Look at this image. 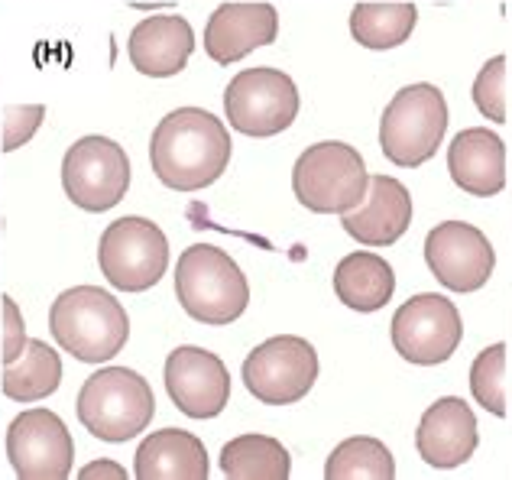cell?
<instances>
[{
	"label": "cell",
	"mask_w": 512,
	"mask_h": 480,
	"mask_svg": "<svg viewBox=\"0 0 512 480\" xmlns=\"http://www.w3.org/2000/svg\"><path fill=\"white\" fill-rule=\"evenodd\" d=\"M325 477L328 480H393L396 477L393 451H389L380 438L354 435L328 455Z\"/></svg>",
	"instance_id": "obj_25"
},
{
	"label": "cell",
	"mask_w": 512,
	"mask_h": 480,
	"mask_svg": "<svg viewBox=\"0 0 512 480\" xmlns=\"http://www.w3.org/2000/svg\"><path fill=\"white\" fill-rule=\"evenodd\" d=\"M470 98L490 124H506V56H493L490 62H483Z\"/></svg>",
	"instance_id": "obj_27"
},
{
	"label": "cell",
	"mask_w": 512,
	"mask_h": 480,
	"mask_svg": "<svg viewBox=\"0 0 512 480\" xmlns=\"http://www.w3.org/2000/svg\"><path fill=\"white\" fill-rule=\"evenodd\" d=\"M175 299L201 325H231L250 305V286L231 253L214 244H192L175 266Z\"/></svg>",
	"instance_id": "obj_3"
},
{
	"label": "cell",
	"mask_w": 512,
	"mask_h": 480,
	"mask_svg": "<svg viewBox=\"0 0 512 480\" xmlns=\"http://www.w3.org/2000/svg\"><path fill=\"white\" fill-rule=\"evenodd\" d=\"M341 228L363 247H389L412 228V195L393 176H370L367 198L341 215Z\"/></svg>",
	"instance_id": "obj_17"
},
{
	"label": "cell",
	"mask_w": 512,
	"mask_h": 480,
	"mask_svg": "<svg viewBox=\"0 0 512 480\" xmlns=\"http://www.w3.org/2000/svg\"><path fill=\"white\" fill-rule=\"evenodd\" d=\"M82 477H127V471L124 468H117V464H111V461H98V464H88V468L82 471Z\"/></svg>",
	"instance_id": "obj_30"
},
{
	"label": "cell",
	"mask_w": 512,
	"mask_h": 480,
	"mask_svg": "<svg viewBox=\"0 0 512 480\" xmlns=\"http://www.w3.org/2000/svg\"><path fill=\"white\" fill-rule=\"evenodd\" d=\"M46 108L43 104H10L4 111V153H13L17 146L30 143L43 124Z\"/></svg>",
	"instance_id": "obj_28"
},
{
	"label": "cell",
	"mask_w": 512,
	"mask_h": 480,
	"mask_svg": "<svg viewBox=\"0 0 512 480\" xmlns=\"http://www.w3.org/2000/svg\"><path fill=\"white\" fill-rule=\"evenodd\" d=\"M477 416L461 396H441L425 409L415 432V448L428 468L451 471L461 468L477 451Z\"/></svg>",
	"instance_id": "obj_15"
},
{
	"label": "cell",
	"mask_w": 512,
	"mask_h": 480,
	"mask_svg": "<svg viewBox=\"0 0 512 480\" xmlns=\"http://www.w3.org/2000/svg\"><path fill=\"white\" fill-rule=\"evenodd\" d=\"M276 36L279 13L273 4H221L205 23V52L218 65H231L273 46Z\"/></svg>",
	"instance_id": "obj_16"
},
{
	"label": "cell",
	"mask_w": 512,
	"mask_h": 480,
	"mask_svg": "<svg viewBox=\"0 0 512 480\" xmlns=\"http://www.w3.org/2000/svg\"><path fill=\"white\" fill-rule=\"evenodd\" d=\"M299 88L279 69H244L224 88L227 124L244 137H276L299 117Z\"/></svg>",
	"instance_id": "obj_8"
},
{
	"label": "cell",
	"mask_w": 512,
	"mask_h": 480,
	"mask_svg": "<svg viewBox=\"0 0 512 480\" xmlns=\"http://www.w3.org/2000/svg\"><path fill=\"white\" fill-rule=\"evenodd\" d=\"M0 305H4V364H10V360H17L20 351L26 348V325H23V315H20V305L13 302L10 296L0 299Z\"/></svg>",
	"instance_id": "obj_29"
},
{
	"label": "cell",
	"mask_w": 512,
	"mask_h": 480,
	"mask_svg": "<svg viewBox=\"0 0 512 480\" xmlns=\"http://www.w3.org/2000/svg\"><path fill=\"white\" fill-rule=\"evenodd\" d=\"M448 172L454 185L474 198L506 189V143L490 127H467L448 146Z\"/></svg>",
	"instance_id": "obj_19"
},
{
	"label": "cell",
	"mask_w": 512,
	"mask_h": 480,
	"mask_svg": "<svg viewBox=\"0 0 512 480\" xmlns=\"http://www.w3.org/2000/svg\"><path fill=\"white\" fill-rule=\"evenodd\" d=\"M101 276L120 292H146L169 266V240L156 221L130 215L104 228L98 244Z\"/></svg>",
	"instance_id": "obj_7"
},
{
	"label": "cell",
	"mask_w": 512,
	"mask_h": 480,
	"mask_svg": "<svg viewBox=\"0 0 512 480\" xmlns=\"http://www.w3.org/2000/svg\"><path fill=\"white\" fill-rule=\"evenodd\" d=\"M393 348L402 360L419 367H438L461 348L464 322L451 299L438 292H419L393 315Z\"/></svg>",
	"instance_id": "obj_11"
},
{
	"label": "cell",
	"mask_w": 512,
	"mask_h": 480,
	"mask_svg": "<svg viewBox=\"0 0 512 480\" xmlns=\"http://www.w3.org/2000/svg\"><path fill=\"white\" fill-rule=\"evenodd\" d=\"M370 189V172L360 150L341 140L315 143L295 159L292 192L315 215H347Z\"/></svg>",
	"instance_id": "obj_5"
},
{
	"label": "cell",
	"mask_w": 512,
	"mask_h": 480,
	"mask_svg": "<svg viewBox=\"0 0 512 480\" xmlns=\"http://www.w3.org/2000/svg\"><path fill=\"white\" fill-rule=\"evenodd\" d=\"M425 263L451 292H477L490 283L496 253L480 228L467 221H444L425 237Z\"/></svg>",
	"instance_id": "obj_13"
},
{
	"label": "cell",
	"mask_w": 512,
	"mask_h": 480,
	"mask_svg": "<svg viewBox=\"0 0 512 480\" xmlns=\"http://www.w3.org/2000/svg\"><path fill=\"white\" fill-rule=\"evenodd\" d=\"M62 189L82 211H111L130 189L127 150L107 137H82L62 159Z\"/></svg>",
	"instance_id": "obj_9"
},
{
	"label": "cell",
	"mask_w": 512,
	"mask_h": 480,
	"mask_svg": "<svg viewBox=\"0 0 512 480\" xmlns=\"http://www.w3.org/2000/svg\"><path fill=\"white\" fill-rule=\"evenodd\" d=\"M78 422L101 442H130L150 429L156 416L153 386L130 367H101L82 383Z\"/></svg>",
	"instance_id": "obj_4"
},
{
	"label": "cell",
	"mask_w": 512,
	"mask_h": 480,
	"mask_svg": "<svg viewBox=\"0 0 512 480\" xmlns=\"http://www.w3.org/2000/svg\"><path fill=\"white\" fill-rule=\"evenodd\" d=\"M208 471L205 442L185 429H159L146 435L133 455L137 480H205Z\"/></svg>",
	"instance_id": "obj_20"
},
{
	"label": "cell",
	"mask_w": 512,
	"mask_h": 480,
	"mask_svg": "<svg viewBox=\"0 0 512 480\" xmlns=\"http://www.w3.org/2000/svg\"><path fill=\"white\" fill-rule=\"evenodd\" d=\"M166 390L188 419H214L231 403V373L205 348H175L166 357Z\"/></svg>",
	"instance_id": "obj_14"
},
{
	"label": "cell",
	"mask_w": 512,
	"mask_h": 480,
	"mask_svg": "<svg viewBox=\"0 0 512 480\" xmlns=\"http://www.w3.org/2000/svg\"><path fill=\"white\" fill-rule=\"evenodd\" d=\"M195 52V30L179 13L166 17H146L133 26L127 39V56L133 69L146 78H172L179 75Z\"/></svg>",
	"instance_id": "obj_18"
},
{
	"label": "cell",
	"mask_w": 512,
	"mask_h": 480,
	"mask_svg": "<svg viewBox=\"0 0 512 480\" xmlns=\"http://www.w3.org/2000/svg\"><path fill=\"white\" fill-rule=\"evenodd\" d=\"M221 471L234 480H286L292 458L273 435H237L221 448Z\"/></svg>",
	"instance_id": "obj_23"
},
{
	"label": "cell",
	"mask_w": 512,
	"mask_h": 480,
	"mask_svg": "<svg viewBox=\"0 0 512 480\" xmlns=\"http://www.w3.org/2000/svg\"><path fill=\"white\" fill-rule=\"evenodd\" d=\"M7 461L20 480H65L75 464V442L52 409H23L7 429Z\"/></svg>",
	"instance_id": "obj_12"
},
{
	"label": "cell",
	"mask_w": 512,
	"mask_h": 480,
	"mask_svg": "<svg viewBox=\"0 0 512 480\" xmlns=\"http://www.w3.org/2000/svg\"><path fill=\"white\" fill-rule=\"evenodd\" d=\"M318 380V351L299 335H276L244 360L250 396L266 406H292L312 393Z\"/></svg>",
	"instance_id": "obj_10"
},
{
	"label": "cell",
	"mask_w": 512,
	"mask_h": 480,
	"mask_svg": "<svg viewBox=\"0 0 512 480\" xmlns=\"http://www.w3.org/2000/svg\"><path fill=\"white\" fill-rule=\"evenodd\" d=\"M62 357L46 341L30 338L17 360L4 364V396L13 403H39L59 390Z\"/></svg>",
	"instance_id": "obj_22"
},
{
	"label": "cell",
	"mask_w": 512,
	"mask_h": 480,
	"mask_svg": "<svg viewBox=\"0 0 512 480\" xmlns=\"http://www.w3.org/2000/svg\"><path fill=\"white\" fill-rule=\"evenodd\" d=\"M231 130L211 111L179 108L156 124L150 137L153 176L175 192H198L231 166Z\"/></svg>",
	"instance_id": "obj_1"
},
{
	"label": "cell",
	"mask_w": 512,
	"mask_h": 480,
	"mask_svg": "<svg viewBox=\"0 0 512 480\" xmlns=\"http://www.w3.org/2000/svg\"><path fill=\"white\" fill-rule=\"evenodd\" d=\"M49 331L62 351L82 364H104L130 341V318L111 292L101 286L65 289L49 309Z\"/></svg>",
	"instance_id": "obj_2"
},
{
	"label": "cell",
	"mask_w": 512,
	"mask_h": 480,
	"mask_svg": "<svg viewBox=\"0 0 512 480\" xmlns=\"http://www.w3.org/2000/svg\"><path fill=\"white\" fill-rule=\"evenodd\" d=\"M448 133V101L438 85H406L380 117V150L389 163L415 169L438 153Z\"/></svg>",
	"instance_id": "obj_6"
},
{
	"label": "cell",
	"mask_w": 512,
	"mask_h": 480,
	"mask_svg": "<svg viewBox=\"0 0 512 480\" xmlns=\"http://www.w3.org/2000/svg\"><path fill=\"white\" fill-rule=\"evenodd\" d=\"M415 23H419L415 4H357L350 10V36L373 52L402 46L415 33Z\"/></svg>",
	"instance_id": "obj_24"
},
{
	"label": "cell",
	"mask_w": 512,
	"mask_h": 480,
	"mask_svg": "<svg viewBox=\"0 0 512 480\" xmlns=\"http://www.w3.org/2000/svg\"><path fill=\"white\" fill-rule=\"evenodd\" d=\"M334 292L354 312H380L396 292V273L380 253H347L334 266Z\"/></svg>",
	"instance_id": "obj_21"
},
{
	"label": "cell",
	"mask_w": 512,
	"mask_h": 480,
	"mask_svg": "<svg viewBox=\"0 0 512 480\" xmlns=\"http://www.w3.org/2000/svg\"><path fill=\"white\" fill-rule=\"evenodd\" d=\"M470 393L496 419L506 416V344H490L477 354L470 367Z\"/></svg>",
	"instance_id": "obj_26"
}]
</instances>
